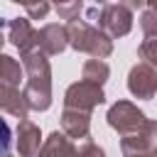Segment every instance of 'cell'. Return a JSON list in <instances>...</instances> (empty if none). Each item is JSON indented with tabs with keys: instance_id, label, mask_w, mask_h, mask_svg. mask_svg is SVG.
<instances>
[{
	"instance_id": "ba28073f",
	"label": "cell",
	"mask_w": 157,
	"mask_h": 157,
	"mask_svg": "<svg viewBox=\"0 0 157 157\" xmlns=\"http://www.w3.org/2000/svg\"><path fill=\"white\" fill-rule=\"evenodd\" d=\"M0 29L2 32H7V39L22 52V54H27V52H32L34 47H37V32L32 29V25H29V20H0Z\"/></svg>"
},
{
	"instance_id": "d6986e66",
	"label": "cell",
	"mask_w": 157,
	"mask_h": 157,
	"mask_svg": "<svg viewBox=\"0 0 157 157\" xmlns=\"http://www.w3.org/2000/svg\"><path fill=\"white\" fill-rule=\"evenodd\" d=\"M120 5H125L128 10H140L142 5H147V0H118Z\"/></svg>"
},
{
	"instance_id": "5bb4252c",
	"label": "cell",
	"mask_w": 157,
	"mask_h": 157,
	"mask_svg": "<svg viewBox=\"0 0 157 157\" xmlns=\"http://www.w3.org/2000/svg\"><path fill=\"white\" fill-rule=\"evenodd\" d=\"M108 74H110V69H108V64L101 61V59H91V61L83 64V78H86V81H93V83L103 86L105 78H108Z\"/></svg>"
},
{
	"instance_id": "3957f363",
	"label": "cell",
	"mask_w": 157,
	"mask_h": 157,
	"mask_svg": "<svg viewBox=\"0 0 157 157\" xmlns=\"http://www.w3.org/2000/svg\"><path fill=\"white\" fill-rule=\"evenodd\" d=\"M69 44L76 52H86L93 59H105L113 52V42L110 37L98 29L96 25H91L88 20H71L69 22Z\"/></svg>"
},
{
	"instance_id": "52a82bcc",
	"label": "cell",
	"mask_w": 157,
	"mask_h": 157,
	"mask_svg": "<svg viewBox=\"0 0 157 157\" xmlns=\"http://www.w3.org/2000/svg\"><path fill=\"white\" fill-rule=\"evenodd\" d=\"M128 88L135 98H145L150 101L155 93H157V69L147 61L137 64L130 69V76H128Z\"/></svg>"
},
{
	"instance_id": "7402d4cb",
	"label": "cell",
	"mask_w": 157,
	"mask_h": 157,
	"mask_svg": "<svg viewBox=\"0 0 157 157\" xmlns=\"http://www.w3.org/2000/svg\"><path fill=\"white\" fill-rule=\"evenodd\" d=\"M96 2H105V0H96Z\"/></svg>"
},
{
	"instance_id": "8992f818",
	"label": "cell",
	"mask_w": 157,
	"mask_h": 157,
	"mask_svg": "<svg viewBox=\"0 0 157 157\" xmlns=\"http://www.w3.org/2000/svg\"><path fill=\"white\" fill-rule=\"evenodd\" d=\"M105 101V93L98 83L81 78L78 83L66 88L64 96V108H78V110H93L96 105H101Z\"/></svg>"
},
{
	"instance_id": "6da1fadb",
	"label": "cell",
	"mask_w": 157,
	"mask_h": 157,
	"mask_svg": "<svg viewBox=\"0 0 157 157\" xmlns=\"http://www.w3.org/2000/svg\"><path fill=\"white\" fill-rule=\"evenodd\" d=\"M22 66L27 74V86L22 91L27 108L47 110L52 105V69H49L47 54L39 49H32V52L22 54Z\"/></svg>"
},
{
	"instance_id": "2e32d148",
	"label": "cell",
	"mask_w": 157,
	"mask_h": 157,
	"mask_svg": "<svg viewBox=\"0 0 157 157\" xmlns=\"http://www.w3.org/2000/svg\"><path fill=\"white\" fill-rule=\"evenodd\" d=\"M52 5L59 12V17H64V20H74L81 10V0H52Z\"/></svg>"
},
{
	"instance_id": "30bf717a",
	"label": "cell",
	"mask_w": 157,
	"mask_h": 157,
	"mask_svg": "<svg viewBox=\"0 0 157 157\" xmlns=\"http://www.w3.org/2000/svg\"><path fill=\"white\" fill-rule=\"evenodd\" d=\"M69 44V29L64 25H44L39 32H37V47L44 52V54H59L64 52Z\"/></svg>"
},
{
	"instance_id": "5b68a950",
	"label": "cell",
	"mask_w": 157,
	"mask_h": 157,
	"mask_svg": "<svg viewBox=\"0 0 157 157\" xmlns=\"http://www.w3.org/2000/svg\"><path fill=\"white\" fill-rule=\"evenodd\" d=\"M105 118H108V125L113 130H118L123 137L125 135H135L137 130H142L147 125L145 113L137 105H132L130 101H118L115 105H110V110H108Z\"/></svg>"
},
{
	"instance_id": "7a4b0ae2",
	"label": "cell",
	"mask_w": 157,
	"mask_h": 157,
	"mask_svg": "<svg viewBox=\"0 0 157 157\" xmlns=\"http://www.w3.org/2000/svg\"><path fill=\"white\" fill-rule=\"evenodd\" d=\"M20 78H22V69L12 56L0 54V108L12 113L15 118H27V103L25 96L20 93Z\"/></svg>"
},
{
	"instance_id": "ffe728a7",
	"label": "cell",
	"mask_w": 157,
	"mask_h": 157,
	"mask_svg": "<svg viewBox=\"0 0 157 157\" xmlns=\"http://www.w3.org/2000/svg\"><path fill=\"white\" fill-rule=\"evenodd\" d=\"M132 157H157V142H155L147 152H142V155H132Z\"/></svg>"
},
{
	"instance_id": "9c48e42d",
	"label": "cell",
	"mask_w": 157,
	"mask_h": 157,
	"mask_svg": "<svg viewBox=\"0 0 157 157\" xmlns=\"http://www.w3.org/2000/svg\"><path fill=\"white\" fill-rule=\"evenodd\" d=\"M140 27H142V32H145V39H142V44L137 47V54H140V59H145L147 64L157 66V12H155V10L142 12Z\"/></svg>"
},
{
	"instance_id": "e0dca14e",
	"label": "cell",
	"mask_w": 157,
	"mask_h": 157,
	"mask_svg": "<svg viewBox=\"0 0 157 157\" xmlns=\"http://www.w3.org/2000/svg\"><path fill=\"white\" fill-rule=\"evenodd\" d=\"M10 145H12V130L7 120L0 115V157H10Z\"/></svg>"
},
{
	"instance_id": "9a60e30c",
	"label": "cell",
	"mask_w": 157,
	"mask_h": 157,
	"mask_svg": "<svg viewBox=\"0 0 157 157\" xmlns=\"http://www.w3.org/2000/svg\"><path fill=\"white\" fill-rule=\"evenodd\" d=\"M12 2L25 5L27 15H29L32 20H44L47 12H49V2H47V0H12Z\"/></svg>"
},
{
	"instance_id": "277c9868",
	"label": "cell",
	"mask_w": 157,
	"mask_h": 157,
	"mask_svg": "<svg viewBox=\"0 0 157 157\" xmlns=\"http://www.w3.org/2000/svg\"><path fill=\"white\" fill-rule=\"evenodd\" d=\"M86 20L91 25H96L98 29H103L108 37H123L130 32L132 27V10H128L125 5H105L101 10H88Z\"/></svg>"
},
{
	"instance_id": "44dd1931",
	"label": "cell",
	"mask_w": 157,
	"mask_h": 157,
	"mask_svg": "<svg viewBox=\"0 0 157 157\" xmlns=\"http://www.w3.org/2000/svg\"><path fill=\"white\" fill-rule=\"evenodd\" d=\"M147 5H150V7L155 10V12H157V0H147Z\"/></svg>"
},
{
	"instance_id": "ac0fdd59",
	"label": "cell",
	"mask_w": 157,
	"mask_h": 157,
	"mask_svg": "<svg viewBox=\"0 0 157 157\" xmlns=\"http://www.w3.org/2000/svg\"><path fill=\"white\" fill-rule=\"evenodd\" d=\"M78 157H105V152H103L96 142L86 140V142L81 145V150H78Z\"/></svg>"
},
{
	"instance_id": "4fadbf2b",
	"label": "cell",
	"mask_w": 157,
	"mask_h": 157,
	"mask_svg": "<svg viewBox=\"0 0 157 157\" xmlns=\"http://www.w3.org/2000/svg\"><path fill=\"white\" fill-rule=\"evenodd\" d=\"M37 157H78V150H74V145L69 142L66 135L61 132H52L49 140L42 145Z\"/></svg>"
},
{
	"instance_id": "7c38bea8",
	"label": "cell",
	"mask_w": 157,
	"mask_h": 157,
	"mask_svg": "<svg viewBox=\"0 0 157 157\" xmlns=\"http://www.w3.org/2000/svg\"><path fill=\"white\" fill-rule=\"evenodd\" d=\"M39 128L22 118L20 120V128H17V150H20V157H37L39 155Z\"/></svg>"
},
{
	"instance_id": "8fae6325",
	"label": "cell",
	"mask_w": 157,
	"mask_h": 157,
	"mask_svg": "<svg viewBox=\"0 0 157 157\" xmlns=\"http://www.w3.org/2000/svg\"><path fill=\"white\" fill-rule=\"evenodd\" d=\"M61 128H64V132H66L69 137H74V140H83V137H88V128H91V110L64 108Z\"/></svg>"
}]
</instances>
